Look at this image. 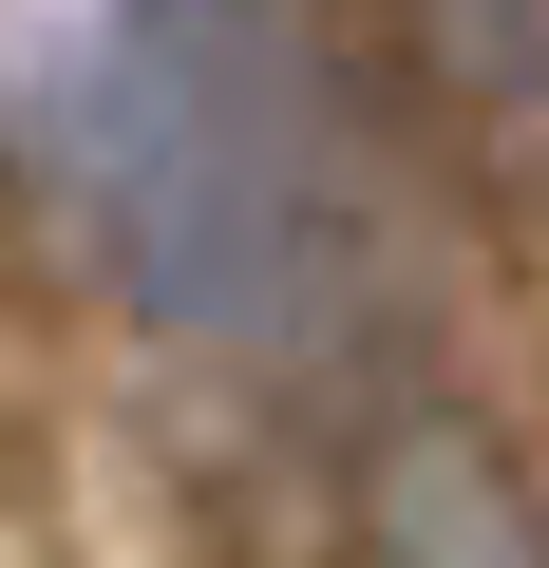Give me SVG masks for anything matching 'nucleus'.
Instances as JSON below:
<instances>
[{"label":"nucleus","mask_w":549,"mask_h":568,"mask_svg":"<svg viewBox=\"0 0 549 568\" xmlns=\"http://www.w3.org/2000/svg\"><path fill=\"white\" fill-rule=\"evenodd\" d=\"M379 568H549V549H530V511L436 436V455H398V493H379Z\"/></svg>","instance_id":"2"},{"label":"nucleus","mask_w":549,"mask_h":568,"mask_svg":"<svg viewBox=\"0 0 549 568\" xmlns=\"http://www.w3.org/2000/svg\"><path fill=\"white\" fill-rule=\"evenodd\" d=\"M436 58L492 114H549V0H436Z\"/></svg>","instance_id":"3"},{"label":"nucleus","mask_w":549,"mask_h":568,"mask_svg":"<svg viewBox=\"0 0 549 568\" xmlns=\"http://www.w3.org/2000/svg\"><path fill=\"white\" fill-rule=\"evenodd\" d=\"M58 152L114 284L209 361H323L379 304V190L285 0H95Z\"/></svg>","instance_id":"1"}]
</instances>
